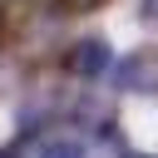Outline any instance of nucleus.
<instances>
[{
  "instance_id": "nucleus-1",
  "label": "nucleus",
  "mask_w": 158,
  "mask_h": 158,
  "mask_svg": "<svg viewBox=\"0 0 158 158\" xmlns=\"http://www.w3.org/2000/svg\"><path fill=\"white\" fill-rule=\"evenodd\" d=\"M109 84L118 94H158V49H128L109 69Z\"/></svg>"
},
{
  "instance_id": "nucleus-2",
  "label": "nucleus",
  "mask_w": 158,
  "mask_h": 158,
  "mask_svg": "<svg viewBox=\"0 0 158 158\" xmlns=\"http://www.w3.org/2000/svg\"><path fill=\"white\" fill-rule=\"evenodd\" d=\"M64 69H69L74 79H99V74H109V69H114L109 40H104V35H84V40H74V44L64 49Z\"/></svg>"
},
{
  "instance_id": "nucleus-3",
  "label": "nucleus",
  "mask_w": 158,
  "mask_h": 158,
  "mask_svg": "<svg viewBox=\"0 0 158 158\" xmlns=\"http://www.w3.org/2000/svg\"><path fill=\"white\" fill-rule=\"evenodd\" d=\"M44 158H89V153H84V143H49Z\"/></svg>"
},
{
  "instance_id": "nucleus-4",
  "label": "nucleus",
  "mask_w": 158,
  "mask_h": 158,
  "mask_svg": "<svg viewBox=\"0 0 158 158\" xmlns=\"http://www.w3.org/2000/svg\"><path fill=\"white\" fill-rule=\"evenodd\" d=\"M54 5H59L64 15H89V10H99L104 0H54Z\"/></svg>"
},
{
  "instance_id": "nucleus-5",
  "label": "nucleus",
  "mask_w": 158,
  "mask_h": 158,
  "mask_svg": "<svg viewBox=\"0 0 158 158\" xmlns=\"http://www.w3.org/2000/svg\"><path fill=\"white\" fill-rule=\"evenodd\" d=\"M5 40H10V5L0 0V49H5Z\"/></svg>"
},
{
  "instance_id": "nucleus-6",
  "label": "nucleus",
  "mask_w": 158,
  "mask_h": 158,
  "mask_svg": "<svg viewBox=\"0 0 158 158\" xmlns=\"http://www.w3.org/2000/svg\"><path fill=\"white\" fill-rule=\"evenodd\" d=\"M143 20H148V25H158V0H143Z\"/></svg>"
},
{
  "instance_id": "nucleus-7",
  "label": "nucleus",
  "mask_w": 158,
  "mask_h": 158,
  "mask_svg": "<svg viewBox=\"0 0 158 158\" xmlns=\"http://www.w3.org/2000/svg\"><path fill=\"white\" fill-rule=\"evenodd\" d=\"M5 5H10V10H25V5H35V0H5Z\"/></svg>"
},
{
  "instance_id": "nucleus-8",
  "label": "nucleus",
  "mask_w": 158,
  "mask_h": 158,
  "mask_svg": "<svg viewBox=\"0 0 158 158\" xmlns=\"http://www.w3.org/2000/svg\"><path fill=\"white\" fill-rule=\"evenodd\" d=\"M133 158H153V153H133Z\"/></svg>"
}]
</instances>
